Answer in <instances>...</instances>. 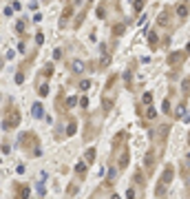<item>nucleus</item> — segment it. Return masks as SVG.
Returning <instances> with one entry per match:
<instances>
[{
  "label": "nucleus",
  "instance_id": "obj_28",
  "mask_svg": "<svg viewBox=\"0 0 190 199\" xmlns=\"http://www.w3.org/2000/svg\"><path fill=\"white\" fill-rule=\"evenodd\" d=\"M135 11H141V9H144V0H135Z\"/></svg>",
  "mask_w": 190,
  "mask_h": 199
},
{
  "label": "nucleus",
  "instance_id": "obj_7",
  "mask_svg": "<svg viewBox=\"0 0 190 199\" xmlns=\"http://www.w3.org/2000/svg\"><path fill=\"white\" fill-rule=\"evenodd\" d=\"M131 162V155H128V148H124V151L120 153V162H117V170H124Z\"/></svg>",
  "mask_w": 190,
  "mask_h": 199
},
{
  "label": "nucleus",
  "instance_id": "obj_9",
  "mask_svg": "<svg viewBox=\"0 0 190 199\" xmlns=\"http://www.w3.org/2000/svg\"><path fill=\"white\" fill-rule=\"evenodd\" d=\"M144 166H146L148 172H153V168H155V151H148L144 155Z\"/></svg>",
  "mask_w": 190,
  "mask_h": 199
},
{
  "label": "nucleus",
  "instance_id": "obj_38",
  "mask_svg": "<svg viewBox=\"0 0 190 199\" xmlns=\"http://www.w3.org/2000/svg\"><path fill=\"white\" fill-rule=\"evenodd\" d=\"M111 199H120V195H113V197H111Z\"/></svg>",
  "mask_w": 190,
  "mask_h": 199
},
{
  "label": "nucleus",
  "instance_id": "obj_31",
  "mask_svg": "<svg viewBox=\"0 0 190 199\" xmlns=\"http://www.w3.org/2000/svg\"><path fill=\"white\" fill-rule=\"evenodd\" d=\"M122 31H124V24H117V27L113 29V33H115V36H120Z\"/></svg>",
  "mask_w": 190,
  "mask_h": 199
},
{
  "label": "nucleus",
  "instance_id": "obj_34",
  "mask_svg": "<svg viewBox=\"0 0 190 199\" xmlns=\"http://www.w3.org/2000/svg\"><path fill=\"white\" fill-rule=\"evenodd\" d=\"M2 153L9 155V142H2Z\"/></svg>",
  "mask_w": 190,
  "mask_h": 199
},
{
  "label": "nucleus",
  "instance_id": "obj_14",
  "mask_svg": "<svg viewBox=\"0 0 190 199\" xmlns=\"http://www.w3.org/2000/svg\"><path fill=\"white\" fill-rule=\"evenodd\" d=\"M75 131H78V122L71 119V122L66 124V133H64V135H75Z\"/></svg>",
  "mask_w": 190,
  "mask_h": 199
},
{
  "label": "nucleus",
  "instance_id": "obj_35",
  "mask_svg": "<svg viewBox=\"0 0 190 199\" xmlns=\"http://www.w3.org/2000/svg\"><path fill=\"white\" fill-rule=\"evenodd\" d=\"M16 172H18V175H22V172H25V164H18V168H16Z\"/></svg>",
  "mask_w": 190,
  "mask_h": 199
},
{
  "label": "nucleus",
  "instance_id": "obj_12",
  "mask_svg": "<svg viewBox=\"0 0 190 199\" xmlns=\"http://www.w3.org/2000/svg\"><path fill=\"white\" fill-rule=\"evenodd\" d=\"M75 172H78L80 179H84V177H86V164H84V162H78V164H75Z\"/></svg>",
  "mask_w": 190,
  "mask_h": 199
},
{
  "label": "nucleus",
  "instance_id": "obj_24",
  "mask_svg": "<svg viewBox=\"0 0 190 199\" xmlns=\"http://www.w3.org/2000/svg\"><path fill=\"white\" fill-rule=\"evenodd\" d=\"M155 117H157V111H155V109L150 106V109L146 111V119H155Z\"/></svg>",
  "mask_w": 190,
  "mask_h": 199
},
{
  "label": "nucleus",
  "instance_id": "obj_15",
  "mask_svg": "<svg viewBox=\"0 0 190 199\" xmlns=\"http://www.w3.org/2000/svg\"><path fill=\"white\" fill-rule=\"evenodd\" d=\"M71 71H73V73L84 71V62H82V60H73V62H71Z\"/></svg>",
  "mask_w": 190,
  "mask_h": 199
},
{
  "label": "nucleus",
  "instance_id": "obj_39",
  "mask_svg": "<svg viewBox=\"0 0 190 199\" xmlns=\"http://www.w3.org/2000/svg\"><path fill=\"white\" fill-rule=\"evenodd\" d=\"M186 142H188V144H190V133H188V139H186Z\"/></svg>",
  "mask_w": 190,
  "mask_h": 199
},
{
  "label": "nucleus",
  "instance_id": "obj_22",
  "mask_svg": "<svg viewBox=\"0 0 190 199\" xmlns=\"http://www.w3.org/2000/svg\"><path fill=\"white\" fill-rule=\"evenodd\" d=\"M49 95V84H40V97H46Z\"/></svg>",
  "mask_w": 190,
  "mask_h": 199
},
{
  "label": "nucleus",
  "instance_id": "obj_1",
  "mask_svg": "<svg viewBox=\"0 0 190 199\" xmlns=\"http://www.w3.org/2000/svg\"><path fill=\"white\" fill-rule=\"evenodd\" d=\"M18 146H20L27 155H31V157H40V155H42V151H40V139H38V135H36L33 131L22 133V135L18 137Z\"/></svg>",
  "mask_w": 190,
  "mask_h": 199
},
{
  "label": "nucleus",
  "instance_id": "obj_30",
  "mask_svg": "<svg viewBox=\"0 0 190 199\" xmlns=\"http://www.w3.org/2000/svg\"><path fill=\"white\" fill-rule=\"evenodd\" d=\"M161 109H164V113H170V102H168V100H164V104H161Z\"/></svg>",
  "mask_w": 190,
  "mask_h": 199
},
{
  "label": "nucleus",
  "instance_id": "obj_29",
  "mask_svg": "<svg viewBox=\"0 0 190 199\" xmlns=\"http://www.w3.org/2000/svg\"><path fill=\"white\" fill-rule=\"evenodd\" d=\"M78 100H80V97H69V100H66V106H75Z\"/></svg>",
  "mask_w": 190,
  "mask_h": 199
},
{
  "label": "nucleus",
  "instance_id": "obj_36",
  "mask_svg": "<svg viewBox=\"0 0 190 199\" xmlns=\"http://www.w3.org/2000/svg\"><path fill=\"white\" fill-rule=\"evenodd\" d=\"M53 58L58 60V58H62V51H60V49H55V51H53Z\"/></svg>",
  "mask_w": 190,
  "mask_h": 199
},
{
  "label": "nucleus",
  "instance_id": "obj_10",
  "mask_svg": "<svg viewBox=\"0 0 190 199\" xmlns=\"http://www.w3.org/2000/svg\"><path fill=\"white\" fill-rule=\"evenodd\" d=\"M188 11H190V5H188V2H181V5H177V11H175V13L183 20V18L188 16Z\"/></svg>",
  "mask_w": 190,
  "mask_h": 199
},
{
  "label": "nucleus",
  "instance_id": "obj_8",
  "mask_svg": "<svg viewBox=\"0 0 190 199\" xmlns=\"http://www.w3.org/2000/svg\"><path fill=\"white\" fill-rule=\"evenodd\" d=\"M183 58H186V53L173 51V53L168 56V64H170V66H177V64H181V62H183Z\"/></svg>",
  "mask_w": 190,
  "mask_h": 199
},
{
  "label": "nucleus",
  "instance_id": "obj_16",
  "mask_svg": "<svg viewBox=\"0 0 190 199\" xmlns=\"http://www.w3.org/2000/svg\"><path fill=\"white\" fill-rule=\"evenodd\" d=\"M84 159H86V164L95 162V148H86V151H84Z\"/></svg>",
  "mask_w": 190,
  "mask_h": 199
},
{
  "label": "nucleus",
  "instance_id": "obj_2",
  "mask_svg": "<svg viewBox=\"0 0 190 199\" xmlns=\"http://www.w3.org/2000/svg\"><path fill=\"white\" fill-rule=\"evenodd\" d=\"M20 109L13 104V102H9L7 104V111H5V115H2V131H13L18 124H20Z\"/></svg>",
  "mask_w": 190,
  "mask_h": 199
},
{
  "label": "nucleus",
  "instance_id": "obj_26",
  "mask_svg": "<svg viewBox=\"0 0 190 199\" xmlns=\"http://www.w3.org/2000/svg\"><path fill=\"white\" fill-rule=\"evenodd\" d=\"M80 89H82V91H88V89H91V80H82V82H80Z\"/></svg>",
  "mask_w": 190,
  "mask_h": 199
},
{
  "label": "nucleus",
  "instance_id": "obj_17",
  "mask_svg": "<svg viewBox=\"0 0 190 199\" xmlns=\"http://www.w3.org/2000/svg\"><path fill=\"white\" fill-rule=\"evenodd\" d=\"M157 42H159L157 33H155V31H153V33H148V44H150V49H157Z\"/></svg>",
  "mask_w": 190,
  "mask_h": 199
},
{
  "label": "nucleus",
  "instance_id": "obj_21",
  "mask_svg": "<svg viewBox=\"0 0 190 199\" xmlns=\"http://www.w3.org/2000/svg\"><path fill=\"white\" fill-rule=\"evenodd\" d=\"M141 102H144V104H153V93H144V97H141Z\"/></svg>",
  "mask_w": 190,
  "mask_h": 199
},
{
  "label": "nucleus",
  "instance_id": "obj_32",
  "mask_svg": "<svg viewBox=\"0 0 190 199\" xmlns=\"http://www.w3.org/2000/svg\"><path fill=\"white\" fill-rule=\"evenodd\" d=\"M42 42H44V36H42V33H36V44H38V46H40V44H42Z\"/></svg>",
  "mask_w": 190,
  "mask_h": 199
},
{
  "label": "nucleus",
  "instance_id": "obj_6",
  "mask_svg": "<svg viewBox=\"0 0 190 199\" xmlns=\"http://www.w3.org/2000/svg\"><path fill=\"white\" fill-rule=\"evenodd\" d=\"M29 195H31V188L27 184L16 186V199H29Z\"/></svg>",
  "mask_w": 190,
  "mask_h": 199
},
{
  "label": "nucleus",
  "instance_id": "obj_5",
  "mask_svg": "<svg viewBox=\"0 0 190 199\" xmlns=\"http://www.w3.org/2000/svg\"><path fill=\"white\" fill-rule=\"evenodd\" d=\"M73 16V5H66L64 7V13H62V18H60V29H66V24H69V18Z\"/></svg>",
  "mask_w": 190,
  "mask_h": 199
},
{
  "label": "nucleus",
  "instance_id": "obj_19",
  "mask_svg": "<svg viewBox=\"0 0 190 199\" xmlns=\"http://www.w3.org/2000/svg\"><path fill=\"white\" fill-rule=\"evenodd\" d=\"M78 190H80V188H78L75 184H71V186H69V190H66V197H75V195H78Z\"/></svg>",
  "mask_w": 190,
  "mask_h": 199
},
{
  "label": "nucleus",
  "instance_id": "obj_23",
  "mask_svg": "<svg viewBox=\"0 0 190 199\" xmlns=\"http://www.w3.org/2000/svg\"><path fill=\"white\" fill-rule=\"evenodd\" d=\"M144 182H146V177H144V175H141V172L137 170V172H135V184H144Z\"/></svg>",
  "mask_w": 190,
  "mask_h": 199
},
{
  "label": "nucleus",
  "instance_id": "obj_4",
  "mask_svg": "<svg viewBox=\"0 0 190 199\" xmlns=\"http://www.w3.org/2000/svg\"><path fill=\"white\" fill-rule=\"evenodd\" d=\"M173 177H175V166H173V164H166V166H164V172H161V179H159V182L168 186V184L173 182Z\"/></svg>",
  "mask_w": 190,
  "mask_h": 199
},
{
  "label": "nucleus",
  "instance_id": "obj_13",
  "mask_svg": "<svg viewBox=\"0 0 190 199\" xmlns=\"http://www.w3.org/2000/svg\"><path fill=\"white\" fill-rule=\"evenodd\" d=\"M168 11H161L159 13V18H157V24H159V27H168Z\"/></svg>",
  "mask_w": 190,
  "mask_h": 199
},
{
  "label": "nucleus",
  "instance_id": "obj_3",
  "mask_svg": "<svg viewBox=\"0 0 190 199\" xmlns=\"http://www.w3.org/2000/svg\"><path fill=\"white\" fill-rule=\"evenodd\" d=\"M115 82H117V75H111L106 91H104V97H102V111H111L115 104Z\"/></svg>",
  "mask_w": 190,
  "mask_h": 199
},
{
  "label": "nucleus",
  "instance_id": "obj_40",
  "mask_svg": "<svg viewBox=\"0 0 190 199\" xmlns=\"http://www.w3.org/2000/svg\"><path fill=\"white\" fill-rule=\"evenodd\" d=\"M88 2H93V0H88Z\"/></svg>",
  "mask_w": 190,
  "mask_h": 199
},
{
  "label": "nucleus",
  "instance_id": "obj_37",
  "mask_svg": "<svg viewBox=\"0 0 190 199\" xmlns=\"http://www.w3.org/2000/svg\"><path fill=\"white\" fill-rule=\"evenodd\" d=\"M186 53H190V42H188V46H186Z\"/></svg>",
  "mask_w": 190,
  "mask_h": 199
},
{
  "label": "nucleus",
  "instance_id": "obj_18",
  "mask_svg": "<svg viewBox=\"0 0 190 199\" xmlns=\"http://www.w3.org/2000/svg\"><path fill=\"white\" fill-rule=\"evenodd\" d=\"M166 190H168V188H166V184H161V182H159V184H157V190H155V195L161 199V197L166 195Z\"/></svg>",
  "mask_w": 190,
  "mask_h": 199
},
{
  "label": "nucleus",
  "instance_id": "obj_11",
  "mask_svg": "<svg viewBox=\"0 0 190 199\" xmlns=\"http://www.w3.org/2000/svg\"><path fill=\"white\" fill-rule=\"evenodd\" d=\"M31 115H33V117H36V119H38V117H42V115H44V109H42V104H40V102H36V104H33V106H31Z\"/></svg>",
  "mask_w": 190,
  "mask_h": 199
},
{
  "label": "nucleus",
  "instance_id": "obj_27",
  "mask_svg": "<svg viewBox=\"0 0 190 199\" xmlns=\"http://www.w3.org/2000/svg\"><path fill=\"white\" fill-rule=\"evenodd\" d=\"M80 106H82V109H88V97H86V95L80 97Z\"/></svg>",
  "mask_w": 190,
  "mask_h": 199
},
{
  "label": "nucleus",
  "instance_id": "obj_33",
  "mask_svg": "<svg viewBox=\"0 0 190 199\" xmlns=\"http://www.w3.org/2000/svg\"><path fill=\"white\" fill-rule=\"evenodd\" d=\"M126 199H135V188H128L126 190Z\"/></svg>",
  "mask_w": 190,
  "mask_h": 199
},
{
  "label": "nucleus",
  "instance_id": "obj_25",
  "mask_svg": "<svg viewBox=\"0 0 190 199\" xmlns=\"http://www.w3.org/2000/svg\"><path fill=\"white\" fill-rule=\"evenodd\" d=\"M22 82H25V73L18 71V73H16V84H22Z\"/></svg>",
  "mask_w": 190,
  "mask_h": 199
},
{
  "label": "nucleus",
  "instance_id": "obj_20",
  "mask_svg": "<svg viewBox=\"0 0 190 199\" xmlns=\"http://www.w3.org/2000/svg\"><path fill=\"white\" fill-rule=\"evenodd\" d=\"M16 31H18L20 36H25V20H18V22H16Z\"/></svg>",
  "mask_w": 190,
  "mask_h": 199
}]
</instances>
